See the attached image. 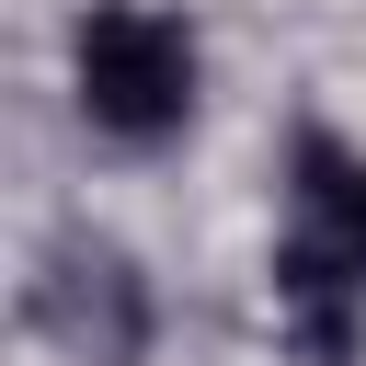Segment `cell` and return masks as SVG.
Segmentation results:
<instances>
[{
	"label": "cell",
	"instance_id": "1",
	"mask_svg": "<svg viewBox=\"0 0 366 366\" xmlns=\"http://www.w3.org/2000/svg\"><path fill=\"white\" fill-rule=\"evenodd\" d=\"M194 80H206V57H194L183 11H160V0H103V11H80V34H69V92H80V114H92L103 137H126V149L172 137V126L194 114Z\"/></svg>",
	"mask_w": 366,
	"mask_h": 366
},
{
	"label": "cell",
	"instance_id": "2",
	"mask_svg": "<svg viewBox=\"0 0 366 366\" xmlns=\"http://www.w3.org/2000/svg\"><path fill=\"white\" fill-rule=\"evenodd\" d=\"M274 297H286V320H297L320 355H332L343 320L366 309V160L332 149V137L297 149V229H286V252H274Z\"/></svg>",
	"mask_w": 366,
	"mask_h": 366
}]
</instances>
